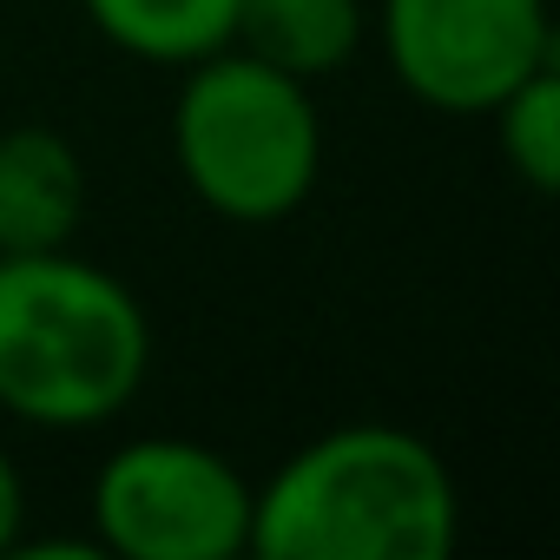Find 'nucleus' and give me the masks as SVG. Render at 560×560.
<instances>
[{"instance_id":"f257e3e1","label":"nucleus","mask_w":560,"mask_h":560,"mask_svg":"<svg viewBox=\"0 0 560 560\" xmlns=\"http://www.w3.org/2000/svg\"><path fill=\"white\" fill-rule=\"evenodd\" d=\"M462 534L448 462L389 422H350L298 455L250 501V553L264 560H442Z\"/></svg>"},{"instance_id":"423d86ee","label":"nucleus","mask_w":560,"mask_h":560,"mask_svg":"<svg viewBox=\"0 0 560 560\" xmlns=\"http://www.w3.org/2000/svg\"><path fill=\"white\" fill-rule=\"evenodd\" d=\"M86 224V165L54 126L0 132V250H60Z\"/></svg>"},{"instance_id":"1a4fd4ad","label":"nucleus","mask_w":560,"mask_h":560,"mask_svg":"<svg viewBox=\"0 0 560 560\" xmlns=\"http://www.w3.org/2000/svg\"><path fill=\"white\" fill-rule=\"evenodd\" d=\"M488 119H494L501 159L514 165V178L534 198H553V185H560V67L527 73Z\"/></svg>"},{"instance_id":"6e6552de","label":"nucleus","mask_w":560,"mask_h":560,"mask_svg":"<svg viewBox=\"0 0 560 560\" xmlns=\"http://www.w3.org/2000/svg\"><path fill=\"white\" fill-rule=\"evenodd\" d=\"M106 47L145 60V67H191L218 47H231L237 0H80Z\"/></svg>"},{"instance_id":"39448f33","label":"nucleus","mask_w":560,"mask_h":560,"mask_svg":"<svg viewBox=\"0 0 560 560\" xmlns=\"http://www.w3.org/2000/svg\"><path fill=\"white\" fill-rule=\"evenodd\" d=\"M376 40L409 100L481 119L553 67L547 0H376Z\"/></svg>"},{"instance_id":"f03ea898","label":"nucleus","mask_w":560,"mask_h":560,"mask_svg":"<svg viewBox=\"0 0 560 560\" xmlns=\"http://www.w3.org/2000/svg\"><path fill=\"white\" fill-rule=\"evenodd\" d=\"M152 370L145 304L60 250H0V409L34 429H100Z\"/></svg>"},{"instance_id":"0eeeda50","label":"nucleus","mask_w":560,"mask_h":560,"mask_svg":"<svg viewBox=\"0 0 560 560\" xmlns=\"http://www.w3.org/2000/svg\"><path fill=\"white\" fill-rule=\"evenodd\" d=\"M363 40H370L363 0H237V21H231L237 54L291 80L337 73L343 60H357Z\"/></svg>"},{"instance_id":"9d476101","label":"nucleus","mask_w":560,"mask_h":560,"mask_svg":"<svg viewBox=\"0 0 560 560\" xmlns=\"http://www.w3.org/2000/svg\"><path fill=\"white\" fill-rule=\"evenodd\" d=\"M21 527H27V481H21L14 455L0 448V553L21 547Z\"/></svg>"},{"instance_id":"7ed1b4c3","label":"nucleus","mask_w":560,"mask_h":560,"mask_svg":"<svg viewBox=\"0 0 560 560\" xmlns=\"http://www.w3.org/2000/svg\"><path fill=\"white\" fill-rule=\"evenodd\" d=\"M172 100V159L185 191L224 224L291 218L324 172V119L311 80H291L237 47H218L178 67Z\"/></svg>"},{"instance_id":"20e7f679","label":"nucleus","mask_w":560,"mask_h":560,"mask_svg":"<svg viewBox=\"0 0 560 560\" xmlns=\"http://www.w3.org/2000/svg\"><path fill=\"white\" fill-rule=\"evenodd\" d=\"M257 488L185 435H139L93 475V540L119 560H231L250 547Z\"/></svg>"}]
</instances>
